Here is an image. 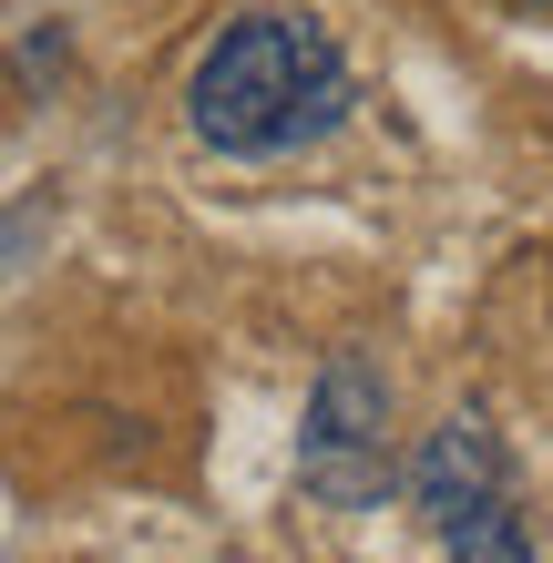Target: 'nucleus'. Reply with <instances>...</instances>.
Here are the masks:
<instances>
[{
	"label": "nucleus",
	"mask_w": 553,
	"mask_h": 563,
	"mask_svg": "<svg viewBox=\"0 0 553 563\" xmlns=\"http://www.w3.org/2000/svg\"><path fill=\"white\" fill-rule=\"evenodd\" d=\"M410 492H420V512H431V522L493 503V492H502V441H493V420H472V410L441 420L431 441H420V461H410Z\"/></svg>",
	"instance_id": "7ed1b4c3"
},
{
	"label": "nucleus",
	"mask_w": 553,
	"mask_h": 563,
	"mask_svg": "<svg viewBox=\"0 0 553 563\" xmlns=\"http://www.w3.org/2000/svg\"><path fill=\"white\" fill-rule=\"evenodd\" d=\"M360 82H349V52L329 42L318 11H246L215 31V52L195 62V144L236 154V164H267V154H298L318 134H339Z\"/></svg>",
	"instance_id": "f257e3e1"
},
{
	"label": "nucleus",
	"mask_w": 553,
	"mask_h": 563,
	"mask_svg": "<svg viewBox=\"0 0 553 563\" xmlns=\"http://www.w3.org/2000/svg\"><path fill=\"white\" fill-rule=\"evenodd\" d=\"M431 533H441L451 563H533V533H523V512H512V492H493V503L431 522Z\"/></svg>",
	"instance_id": "20e7f679"
},
{
	"label": "nucleus",
	"mask_w": 553,
	"mask_h": 563,
	"mask_svg": "<svg viewBox=\"0 0 553 563\" xmlns=\"http://www.w3.org/2000/svg\"><path fill=\"white\" fill-rule=\"evenodd\" d=\"M389 379L369 369L360 349H329L318 369V400H308V441H298V492L329 512H369L389 492Z\"/></svg>",
	"instance_id": "f03ea898"
}]
</instances>
